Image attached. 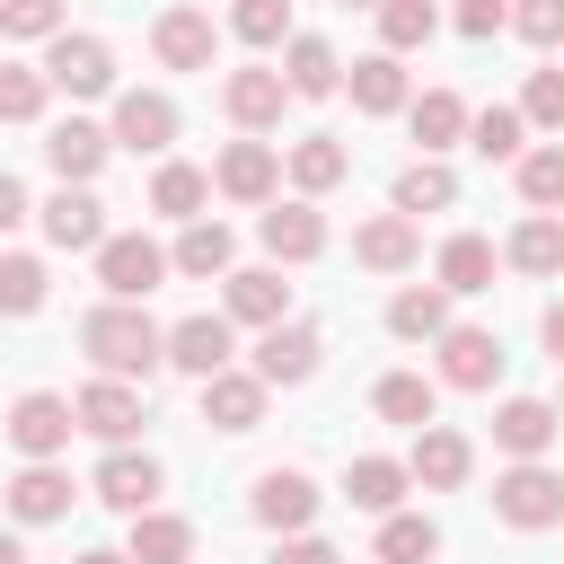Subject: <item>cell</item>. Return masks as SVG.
<instances>
[{
  "label": "cell",
  "instance_id": "5b68a950",
  "mask_svg": "<svg viewBox=\"0 0 564 564\" xmlns=\"http://www.w3.org/2000/svg\"><path fill=\"white\" fill-rule=\"evenodd\" d=\"M317 361H326V335L308 326V317H282V326H256V379L264 388H300V379H317Z\"/></svg>",
  "mask_w": 564,
  "mask_h": 564
},
{
  "label": "cell",
  "instance_id": "83f0119b",
  "mask_svg": "<svg viewBox=\"0 0 564 564\" xmlns=\"http://www.w3.org/2000/svg\"><path fill=\"white\" fill-rule=\"evenodd\" d=\"M432 282H441L449 300H467V291H494V238H476V229L441 238V256H432Z\"/></svg>",
  "mask_w": 564,
  "mask_h": 564
},
{
  "label": "cell",
  "instance_id": "ac0fdd59",
  "mask_svg": "<svg viewBox=\"0 0 564 564\" xmlns=\"http://www.w3.org/2000/svg\"><path fill=\"white\" fill-rule=\"evenodd\" d=\"M212 185H220L229 203H273V194H282V150L247 132V141H229V150H220V167H212Z\"/></svg>",
  "mask_w": 564,
  "mask_h": 564
},
{
  "label": "cell",
  "instance_id": "44dd1931",
  "mask_svg": "<svg viewBox=\"0 0 564 564\" xmlns=\"http://www.w3.org/2000/svg\"><path fill=\"white\" fill-rule=\"evenodd\" d=\"M467 467H476V441H467V432H449V423H423V432H414L405 476H414L423 494H458V485H467Z\"/></svg>",
  "mask_w": 564,
  "mask_h": 564
},
{
  "label": "cell",
  "instance_id": "52a82bcc",
  "mask_svg": "<svg viewBox=\"0 0 564 564\" xmlns=\"http://www.w3.org/2000/svg\"><path fill=\"white\" fill-rule=\"evenodd\" d=\"M70 414H79V432H88V441H106V449H115V441H132V432L150 423V397H141L132 379H106V370H97V379L70 397Z\"/></svg>",
  "mask_w": 564,
  "mask_h": 564
},
{
  "label": "cell",
  "instance_id": "d6986e66",
  "mask_svg": "<svg viewBox=\"0 0 564 564\" xmlns=\"http://www.w3.org/2000/svg\"><path fill=\"white\" fill-rule=\"evenodd\" d=\"M229 361H238V326H229V317H176V326H167V370L212 379V370H229Z\"/></svg>",
  "mask_w": 564,
  "mask_h": 564
},
{
  "label": "cell",
  "instance_id": "5bb4252c",
  "mask_svg": "<svg viewBox=\"0 0 564 564\" xmlns=\"http://www.w3.org/2000/svg\"><path fill=\"white\" fill-rule=\"evenodd\" d=\"M317 502H326V494H317V476H308V467H264V476H256V494H247V511H256L273 538L308 529V520H317Z\"/></svg>",
  "mask_w": 564,
  "mask_h": 564
},
{
  "label": "cell",
  "instance_id": "b9f144b4",
  "mask_svg": "<svg viewBox=\"0 0 564 564\" xmlns=\"http://www.w3.org/2000/svg\"><path fill=\"white\" fill-rule=\"evenodd\" d=\"M44 106H53L44 62H0V123H35Z\"/></svg>",
  "mask_w": 564,
  "mask_h": 564
},
{
  "label": "cell",
  "instance_id": "bcb514c9",
  "mask_svg": "<svg viewBox=\"0 0 564 564\" xmlns=\"http://www.w3.org/2000/svg\"><path fill=\"white\" fill-rule=\"evenodd\" d=\"M520 123H538V132L564 141V70H529V88H520Z\"/></svg>",
  "mask_w": 564,
  "mask_h": 564
},
{
  "label": "cell",
  "instance_id": "d590c367",
  "mask_svg": "<svg viewBox=\"0 0 564 564\" xmlns=\"http://www.w3.org/2000/svg\"><path fill=\"white\" fill-rule=\"evenodd\" d=\"M441 326H449V291H441V282H405V291L388 300V335H397V344H432Z\"/></svg>",
  "mask_w": 564,
  "mask_h": 564
},
{
  "label": "cell",
  "instance_id": "f907efd6",
  "mask_svg": "<svg viewBox=\"0 0 564 564\" xmlns=\"http://www.w3.org/2000/svg\"><path fill=\"white\" fill-rule=\"evenodd\" d=\"M18 220H35V203H26V185H18L9 167H0V238H9Z\"/></svg>",
  "mask_w": 564,
  "mask_h": 564
},
{
  "label": "cell",
  "instance_id": "8d00e7d4",
  "mask_svg": "<svg viewBox=\"0 0 564 564\" xmlns=\"http://www.w3.org/2000/svg\"><path fill=\"white\" fill-rule=\"evenodd\" d=\"M203 203H212V176L185 167V159H159V176H150V212H159V220H203Z\"/></svg>",
  "mask_w": 564,
  "mask_h": 564
},
{
  "label": "cell",
  "instance_id": "1f68e13d",
  "mask_svg": "<svg viewBox=\"0 0 564 564\" xmlns=\"http://www.w3.org/2000/svg\"><path fill=\"white\" fill-rule=\"evenodd\" d=\"M282 88H291V97H335V88H344L335 44H326V35H291V44H282Z\"/></svg>",
  "mask_w": 564,
  "mask_h": 564
},
{
  "label": "cell",
  "instance_id": "e575fe53",
  "mask_svg": "<svg viewBox=\"0 0 564 564\" xmlns=\"http://www.w3.org/2000/svg\"><path fill=\"white\" fill-rule=\"evenodd\" d=\"M449 203H458V176H449L441 159H414V167H397V185H388V212H405V220L449 212Z\"/></svg>",
  "mask_w": 564,
  "mask_h": 564
},
{
  "label": "cell",
  "instance_id": "30bf717a",
  "mask_svg": "<svg viewBox=\"0 0 564 564\" xmlns=\"http://www.w3.org/2000/svg\"><path fill=\"white\" fill-rule=\"evenodd\" d=\"M0 502H9V520H18V529H44V520H70L79 485H70V467H62V458H26V467L0 485Z\"/></svg>",
  "mask_w": 564,
  "mask_h": 564
},
{
  "label": "cell",
  "instance_id": "836d02e7",
  "mask_svg": "<svg viewBox=\"0 0 564 564\" xmlns=\"http://www.w3.org/2000/svg\"><path fill=\"white\" fill-rule=\"evenodd\" d=\"M370 405H379V423H405V432H423V423L441 414V379H423V370H388V379L370 388Z\"/></svg>",
  "mask_w": 564,
  "mask_h": 564
},
{
  "label": "cell",
  "instance_id": "74e56055",
  "mask_svg": "<svg viewBox=\"0 0 564 564\" xmlns=\"http://www.w3.org/2000/svg\"><path fill=\"white\" fill-rule=\"evenodd\" d=\"M441 555V520L423 511H379V564H432Z\"/></svg>",
  "mask_w": 564,
  "mask_h": 564
},
{
  "label": "cell",
  "instance_id": "4dcf8cb0",
  "mask_svg": "<svg viewBox=\"0 0 564 564\" xmlns=\"http://www.w3.org/2000/svg\"><path fill=\"white\" fill-rule=\"evenodd\" d=\"M502 264H520V273L555 282V273H564V212H529V220L502 238Z\"/></svg>",
  "mask_w": 564,
  "mask_h": 564
},
{
  "label": "cell",
  "instance_id": "7402d4cb",
  "mask_svg": "<svg viewBox=\"0 0 564 564\" xmlns=\"http://www.w3.org/2000/svg\"><path fill=\"white\" fill-rule=\"evenodd\" d=\"M220 106H229V123H238V132H273V123H282V106H291V88H282V70L247 62V70H229V79H220Z\"/></svg>",
  "mask_w": 564,
  "mask_h": 564
},
{
  "label": "cell",
  "instance_id": "4316f807",
  "mask_svg": "<svg viewBox=\"0 0 564 564\" xmlns=\"http://www.w3.org/2000/svg\"><path fill=\"white\" fill-rule=\"evenodd\" d=\"M282 176L317 203V194H335L344 176H352V150L335 141V132H308V141H291V159H282Z\"/></svg>",
  "mask_w": 564,
  "mask_h": 564
},
{
  "label": "cell",
  "instance_id": "d6a6232c",
  "mask_svg": "<svg viewBox=\"0 0 564 564\" xmlns=\"http://www.w3.org/2000/svg\"><path fill=\"white\" fill-rule=\"evenodd\" d=\"M405 123H414L423 159H441L449 141H467V97L458 88H423V97H405Z\"/></svg>",
  "mask_w": 564,
  "mask_h": 564
},
{
  "label": "cell",
  "instance_id": "d4e9b609",
  "mask_svg": "<svg viewBox=\"0 0 564 564\" xmlns=\"http://www.w3.org/2000/svg\"><path fill=\"white\" fill-rule=\"evenodd\" d=\"M352 256H361L370 273H405V264L423 256V229H414L405 212H370V220L352 229Z\"/></svg>",
  "mask_w": 564,
  "mask_h": 564
},
{
  "label": "cell",
  "instance_id": "f35d334b",
  "mask_svg": "<svg viewBox=\"0 0 564 564\" xmlns=\"http://www.w3.org/2000/svg\"><path fill=\"white\" fill-rule=\"evenodd\" d=\"M511 176H520V203H529V212H564V141L520 150V159H511Z\"/></svg>",
  "mask_w": 564,
  "mask_h": 564
},
{
  "label": "cell",
  "instance_id": "816d5d0a",
  "mask_svg": "<svg viewBox=\"0 0 564 564\" xmlns=\"http://www.w3.org/2000/svg\"><path fill=\"white\" fill-rule=\"evenodd\" d=\"M538 344H546V352H555V361H564V300H555V308H546V317H538Z\"/></svg>",
  "mask_w": 564,
  "mask_h": 564
},
{
  "label": "cell",
  "instance_id": "9a60e30c",
  "mask_svg": "<svg viewBox=\"0 0 564 564\" xmlns=\"http://www.w3.org/2000/svg\"><path fill=\"white\" fill-rule=\"evenodd\" d=\"M256 238H264V256H273V264H308V256H326V220H317V203H308V194L264 203V212H256Z\"/></svg>",
  "mask_w": 564,
  "mask_h": 564
},
{
  "label": "cell",
  "instance_id": "8992f818",
  "mask_svg": "<svg viewBox=\"0 0 564 564\" xmlns=\"http://www.w3.org/2000/svg\"><path fill=\"white\" fill-rule=\"evenodd\" d=\"M176 97L167 88H123L115 97V123H106V141L115 150H141V159H167V141H176Z\"/></svg>",
  "mask_w": 564,
  "mask_h": 564
},
{
  "label": "cell",
  "instance_id": "e0dca14e",
  "mask_svg": "<svg viewBox=\"0 0 564 564\" xmlns=\"http://www.w3.org/2000/svg\"><path fill=\"white\" fill-rule=\"evenodd\" d=\"M106 159H115V141H106V123H88V115H62V123L44 132V167H53L62 185H97Z\"/></svg>",
  "mask_w": 564,
  "mask_h": 564
},
{
  "label": "cell",
  "instance_id": "8fae6325",
  "mask_svg": "<svg viewBox=\"0 0 564 564\" xmlns=\"http://www.w3.org/2000/svg\"><path fill=\"white\" fill-rule=\"evenodd\" d=\"M220 317H229V326H282V317H291L282 264H229V273H220Z\"/></svg>",
  "mask_w": 564,
  "mask_h": 564
},
{
  "label": "cell",
  "instance_id": "7dc6e473",
  "mask_svg": "<svg viewBox=\"0 0 564 564\" xmlns=\"http://www.w3.org/2000/svg\"><path fill=\"white\" fill-rule=\"evenodd\" d=\"M511 35L538 44V53H555L564 44V0H511Z\"/></svg>",
  "mask_w": 564,
  "mask_h": 564
},
{
  "label": "cell",
  "instance_id": "4fadbf2b",
  "mask_svg": "<svg viewBox=\"0 0 564 564\" xmlns=\"http://www.w3.org/2000/svg\"><path fill=\"white\" fill-rule=\"evenodd\" d=\"M432 352H441V388H494L502 379V335L494 326H441L432 335Z\"/></svg>",
  "mask_w": 564,
  "mask_h": 564
},
{
  "label": "cell",
  "instance_id": "484cf974",
  "mask_svg": "<svg viewBox=\"0 0 564 564\" xmlns=\"http://www.w3.org/2000/svg\"><path fill=\"white\" fill-rule=\"evenodd\" d=\"M229 264H238V238L220 220H185L176 247H167V273H185V282H220Z\"/></svg>",
  "mask_w": 564,
  "mask_h": 564
},
{
  "label": "cell",
  "instance_id": "2e32d148",
  "mask_svg": "<svg viewBox=\"0 0 564 564\" xmlns=\"http://www.w3.org/2000/svg\"><path fill=\"white\" fill-rule=\"evenodd\" d=\"M212 9H194V0H176V9H159V26H150V53H159V70H212Z\"/></svg>",
  "mask_w": 564,
  "mask_h": 564
},
{
  "label": "cell",
  "instance_id": "7bdbcfd3",
  "mask_svg": "<svg viewBox=\"0 0 564 564\" xmlns=\"http://www.w3.org/2000/svg\"><path fill=\"white\" fill-rule=\"evenodd\" d=\"M467 150H476V159H520V150H529L520 106H485V115H467Z\"/></svg>",
  "mask_w": 564,
  "mask_h": 564
},
{
  "label": "cell",
  "instance_id": "cb8c5ba5",
  "mask_svg": "<svg viewBox=\"0 0 564 564\" xmlns=\"http://www.w3.org/2000/svg\"><path fill=\"white\" fill-rule=\"evenodd\" d=\"M344 88H352V115H405V53H361L352 70H344Z\"/></svg>",
  "mask_w": 564,
  "mask_h": 564
},
{
  "label": "cell",
  "instance_id": "681fc988",
  "mask_svg": "<svg viewBox=\"0 0 564 564\" xmlns=\"http://www.w3.org/2000/svg\"><path fill=\"white\" fill-rule=\"evenodd\" d=\"M273 564H344V555H335L326 538H308V529H291V538L273 546Z\"/></svg>",
  "mask_w": 564,
  "mask_h": 564
},
{
  "label": "cell",
  "instance_id": "f1b7e54d",
  "mask_svg": "<svg viewBox=\"0 0 564 564\" xmlns=\"http://www.w3.org/2000/svg\"><path fill=\"white\" fill-rule=\"evenodd\" d=\"M405 485H414V476H405V458H379V449H361V458L344 467V502H352V511H370V520H379V511H397V502H405Z\"/></svg>",
  "mask_w": 564,
  "mask_h": 564
},
{
  "label": "cell",
  "instance_id": "f546056e",
  "mask_svg": "<svg viewBox=\"0 0 564 564\" xmlns=\"http://www.w3.org/2000/svg\"><path fill=\"white\" fill-rule=\"evenodd\" d=\"M123 555L132 564H194V520H176V511H132V538H123Z\"/></svg>",
  "mask_w": 564,
  "mask_h": 564
},
{
  "label": "cell",
  "instance_id": "6da1fadb",
  "mask_svg": "<svg viewBox=\"0 0 564 564\" xmlns=\"http://www.w3.org/2000/svg\"><path fill=\"white\" fill-rule=\"evenodd\" d=\"M79 352L106 370V379H150L167 361V326H150L141 300H97L79 317Z\"/></svg>",
  "mask_w": 564,
  "mask_h": 564
},
{
  "label": "cell",
  "instance_id": "ba28073f",
  "mask_svg": "<svg viewBox=\"0 0 564 564\" xmlns=\"http://www.w3.org/2000/svg\"><path fill=\"white\" fill-rule=\"evenodd\" d=\"M9 449L18 458H62L70 449V432H79V414H70V397H53V388H26L18 405H9Z\"/></svg>",
  "mask_w": 564,
  "mask_h": 564
},
{
  "label": "cell",
  "instance_id": "3957f363",
  "mask_svg": "<svg viewBox=\"0 0 564 564\" xmlns=\"http://www.w3.org/2000/svg\"><path fill=\"white\" fill-rule=\"evenodd\" d=\"M44 79H53L62 97H115V44L88 35V26H62V35L44 44Z\"/></svg>",
  "mask_w": 564,
  "mask_h": 564
},
{
  "label": "cell",
  "instance_id": "11a10c76",
  "mask_svg": "<svg viewBox=\"0 0 564 564\" xmlns=\"http://www.w3.org/2000/svg\"><path fill=\"white\" fill-rule=\"evenodd\" d=\"M344 9H379V0H344Z\"/></svg>",
  "mask_w": 564,
  "mask_h": 564
},
{
  "label": "cell",
  "instance_id": "c3c4849f",
  "mask_svg": "<svg viewBox=\"0 0 564 564\" xmlns=\"http://www.w3.org/2000/svg\"><path fill=\"white\" fill-rule=\"evenodd\" d=\"M449 26H458L467 44H485V35H502V26H511V0H458V9H449Z\"/></svg>",
  "mask_w": 564,
  "mask_h": 564
},
{
  "label": "cell",
  "instance_id": "277c9868",
  "mask_svg": "<svg viewBox=\"0 0 564 564\" xmlns=\"http://www.w3.org/2000/svg\"><path fill=\"white\" fill-rule=\"evenodd\" d=\"M97 282H106V300H150L159 282H167V247L159 238H141V229H106L97 238Z\"/></svg>",
  "mask_w": 564,
  "mask_h": 564
},
{
  "label": "cell",
  "instance_id": "f6af8a7d",
  "mask_svg": "<svg viewBox=\"0 0 564 564\" xmlns=\"http://www.w3.org/2000/svg\"><path fill=\"white\" fill-rule=\"evenodd\" d=\"M62 26V0H0V44H53Z\"/></svg>",
  "mask_w": 564,
  "mask_h": 564
},
{
  "label": "cell",
  "instance_id": "60d3db41",
  "mask_svg": "<svg viewBox=\"0 0 564 564\" xmlns=\"http://www.w3.org/2000/svg\"><path fill=\"white\" fill-rule=\"evenodd\" d=\"M44 300H53L44 256H0V317H35Z\"/></svg>",
  "mask_w": 564,
  "mask_h": 564
},
{
  "label": "cell",
  "instance_id": "ab89813d",
  "mask_svg": "<svg viewBox=\"0 0 564 564\" xmlns=\"http://www.w3.org/2000/svg\"><path fill=\"white\" fill-rule=\"evenodd\" d=\"M370 18H379V53H414V44H432V26H441L432 0H379Z\"/></svg>",
  "mask_w": 564,
  "mask_h": 564
},
{
  "label": "cell",
  "instance_id": "7c38bea8",
  "mask_svg": "<svg viewBox=\"0 0 564 564\" xmlns=\"http://www.w3.org/2000/svg\"><path fill=\"white\" fill-rule=\"evenodd\" d=\"M35 220H44V238H53L62 256H97V238H106V203H97V185H53V194L35 203Z\"/></svg>",
  "mask_w": 564,
  "mask_h": 564
},
{
  "label": "cell",
  "instance_id": "ffe728a7",
  "mask_svg": "<svg viewBox=\"0 0 564 564\" xmlns=\"http://www.w3.org/2000/svg\"><path fill=\"white\" fill-rule=\"evenodd\" d=\"M194 388H203V423H212V432H256V423H264V397H273V388H264L256 370H238V361L212 370V379H194Z\"/></svg>",
  "mask_w": 564,
  "mask_h": 564
},
{
  "label": "cell",
  "instance_id": "ee69618b",
  "mask_svg": "<svg viewBox=\"0 0 564 564\" xmlns=\"http://www.w3.org/2000/svg\"><path fill=\"white\" fill-rule=\"evenodd\" d=\"M229 35L256 44V53L291 44V0H229Z\"/></svg>",
  "mask_w": 564,
  "mask_h": 564
},
{
  "label": "cell",
  "instance_id": "f5cc1de1",
  "mask_svg": "<svg viewBox=\"0 0 564 564\" xmlns=\"http://www.w3.org/2000/svg\"><path fill=\"white\" fill-rule=\"evenodd\" d=\"M0 564H35V555H26V538H18V529H0Z\"/></svg>",
  "mask_w": 564,
  "mask_h": 564
},
{
  "label": "cell",
  "instance_id": "603a6c76",
  "mask_svg": "<svg viewBox=\"0 0 564 564\" xmlns=\"http://www.w3.org/2000/svg\"><path fill=\"white\" fill-rule=\"evenodd\" d=\"M555 432H564V414H555L546 397H502V405H494V449H502V458H546Z\"/></svg>",
  "mask_w": 564,
  "mask_h": 564
},
{
  "label": "cell",
  "instance_id": "9c48e42d",
  "mask_svg": "<svg viewBox=\"0 0 564 564\" xmlns=\"http://www.w3.org/2000/svg\"><path fill=\"white\" fill-rule=\"evenodd\" d=\"M159 485H167V467H159L150 449H132V441H115V449L97 458V476H88V494H97L106 511H123V520H132V511H150V502H159Z\"/></svg>",
  "mask_w": 564,
  "mask_h": 564
},
{
  "label": "cell",
  "instance_id": "db71d44e",
  "mask_svg": "<svg viewBox=\"0 0 564 564\" xmlns=\"http://www.w3.org/2000/svg\"><path fill=\"white\" fill-rule=\"evenodd\" d=\"M70 564H132L123 546H88V555H70Z\"/></svg>",
  "mask_w": 564,
  "mask_h": 564
},
{
  "label": "cell",
  "instance_id": "7a4b0ae2",
  "mask_svg": "<svg viewBox=\"0 0 564 564\" xmlns=\"http://www.w3.org/2000/svg\"><path fill=\"white\" fill-rule=\"evenodd\" d=\"M494 520H502V529H555V520H564V476H555L546 458H511V467L494 476Z\"/></svg>",
  "mask_w": 564,
  "mask_h": 564
},
{
  "label": "cell",
  "instance_id": "9f6ffc18",
  "mask_svg": "<svg viewBox=\"0 0 564 564\" xmlns=\"http://www.w3.org/2000/svg\"><path fill=\"white\" fill-rule=\"evenodd\" d=\"M555 414H564V397H555Z\"/></svg>",
  "mask_w": 564,
  "mask_h": 564
}]
</instances>
